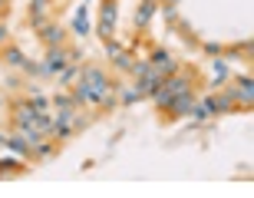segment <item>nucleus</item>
<instances>
[{
	"label": "nucleus",
	"instance_id": "obj_1",
	"mask_svg": "<svg viewBox=\"0 0 254 198\" xmlns=\"http://www.w3.org/2000/svg\"><path fill=\"white\" fill-rule=\"evenodd\" d=\"M109 79H113V76H109V69H106L103 63H83V69H79V76H76V83H73V89H69V93H73V99L79 106L93 109L99 89H103Z\"/></svg>",
	"mask_w": 254,
	"mask_h": 198
},
{
	"label": "nucleus",
	"instance_id": "obj_2",
	"mask_svg": "<svg viewBox=\"0 0 254 198\" xmlns=\"http://www.w3.org/2000/svg\"><path fill=\"white\" fill-rule=\"evenodd\" d=\"M198 103V89H189V93H179L175 99H172L165 109H159V119L162 123H175V119H185V116H191V109H195Z\"/></svg>",
	"mask_w": 254,
	"mask_h": 198
},
{
	"label": "nucleus",
	"instance_id": "obj_3",
	"mask_svg": "<svg viewBox=\"0 0 254 198\" xmlns=\"http://www.w3.org/2000/svg\"><path fill=\"white\" fill-rule=\"evenodd\" d=\"M7 106H10V126H13V129H33V126H37L40 113L30 106L27 96H13Z\"/></svg>",
	"mask_w": 254,
	"mask_h": 198
},
{
	"label": "nucleus",
	"instance_id": "obj_4",
	"mask_svg": "<svg viewBox=\"0 0 254 198\" xmlns=\"http://www.w3.org/2000/svg\"><path fill=\"white\" fill-rule=\"evenodd\" d=\"M228 89H231V96L238 103V113H251V106H254V79L251 76H238L235 86H228Z\"/></svg>",
	"mask_w": 254,
	"mask_h": 198
},
{
	"label": "nucleus",
	"instance_id": "obj_5",
	"mask_svg": "<svg viewBox=\"0 0 254 198\" xmlns=\"http://www.w3.org/2000/svg\"><path fill=\"white\" fill-rule=\"evenodd\" d=\"M37 37H40V43H43V47H63V43H69V30H66L57 17H53L50 23H43V27L37 30Z\"/></svg>",
	"mask_w": 254,
	"mask_h": 198
},
{
	"label": "nucleus",
	"instance_id": "obj_6",
	"mask_svg": "<svg viewBox=\"0 0 254 198\" xmlns=\"http://www.w3.org/2000/svg\"><path fill=\"white\" fill-rule=\"evenodd\" d=\"M145 60H149V66H152V69H155V73H162V76H172V73H175V69H179V60H175V57H172V53H169V50H162V47H155V43H152V47H149V57H145Z\"/></svg>",
	"mask_w": 254,
	"mask_h": 198
},
{
	"label": "nucleus",
	"instance_id": "obj_7",
	"mask_svg": "<svg viewBox=\"0 0 254 198\" xmlns=\"http://www.w3.org/2000/svg\"><path fill=\"white\" fill-rule=\"evenodd\" d=\"M66 63H73V60H69V43H63V47H47V60H43L47 76L57 79V76L66 69Z\"/></svg>",
	"mask_w": 254,
	"mask_h": 198
},
{
	"label": "nucleus",
	"instance_id": "obj_8",
	"mask_svg": "<svg viewBox=\"0 0 254 198\" xmlns=\"http://www.w3.org/2000/svg\"><path fill=\"white\" fill-rule=\"evenodd\" d=\"M27 20H30V27H33V33H37L43 23H50V20H53V0H30Z\"/></svg>",
	"mask_w": 254,
	"mask_h": 198
},
{
	"label": "nucleus",
	"instance_id": "obj_9",
	"mask_svg": "<svg viewBox=\"0 0 254 198\" xmlns=\"http://www.w3.org/2000/svg\"><path fill=\"white\" fill-rule=\"evenodd\" d=\"M132 79H135V83H132V86L139 89V96H142V99H149V96H152V93H155V89H159V86H162V79H165V76H162V73H155V69H152V66H149L145 73L132 76Z\"/></svg>",
	"mask_w": 254,
	"mask_h": 198
},
{
	"label": "nucleus",
	"instance_id": "obj_10",
	"mask_svg": "<svg viewBox=\"0 0 254 198\" xmlns=\"http://www.w3.org/2000/svg\"><path fill=\"white\" fill-rule=\"evenodd\" d=\"M211 103H215V113H218V116L238 113V103H235V96H231V89H218V93L211 96Z\"/></svg>",
	"mask_w": 254,
	"mask_h": 198
},
{
	"label": "nucleus",
	"instance_id": "obj_11",
	"mask_svg": "<svg viewBox=\"0 0 254 198\" xmlns=\"http://www.w3.org/2000/svg\"><path fill=\"white\" fill-rule=\"evenodd\" d=\"M0 60L7 66H13V69H23V63H27V57H23V50L13 47V40H10L7 47H0Z\"/></svg>",
	"mask_w": 254,
	"mask_h": 198
},
{
	"label": "nucleus",
	"instance_id": "obj_12",
	"mask_svg": "<svg viewBox=\"0 0 254 198\" xmlns=\"http://www.w3.org/2000/svg\"><path fill=\"white\" fill-rule=\"evenodd\" d=\"M135 60H139V57H135V53H132V47H129V50H123L119 57H113L109 63H113L116 73H126V76H129V73H132V66H135Z\"/></svg>",
	"mask_w": 254,
	"mask_h": 198
},
{
	"label": "nucleus",
	"instance_id": "obj_13",
	"mask_svg": "<svg viewBox=\"0 0 254 198\" xmlns=\"http://www.w3.org/2000/svg\"><path fill=\"white\" fill-rule=\"evenodd\" d=\"M69 30H73V37H79V40H86L89 33H93V27H89V20H86V10L83 7L76 10V17L69 20Z\"/></svg>",
	"mask_w": 254,
	"mask_h": 198
},
{
	"label": "nucleus",
	"instance_id": "obj_14",
	"mask_svg": "<svg viewBox=\"0 0 254 198\" xmlns=\"http://www.w3.org/2000/svg\"><path fill=\"white\" fill-rule=\"evenodd\" d=\"M155 7H159V3H152V0H142L139 10H135V30H145V27H149V20H152V13H155Z\"/></svg>",
	"mask_w": 254,
	"mask_h": 198
},
{
	"label": "nucleus",
	"instance_id": "obj_15",
	"mask_svg": "<svg viewBox=\"0 0 254 198\" xmlns=\"http://www.w3.org/2000/svg\"><path fill=\"white\" fill-rule=\"evenodd\" d=\"M23 172H27V165H23V162H13V159L0 162V182H3V179H20Z\"/></svg>",
	"mask_w": 254,
	"mask_h": 198
},
{
	"label": "nucleus",
	"instance_id": "obj_16",
	"mask_svg": "<svg viewBox=\"0 0 254 198\" xmlns=\"http://www.w3.org/2000/svg\"><path fill=\"white\" fill-rule=\"evenodd\" d=\"M139 99H142L139 89H135L132 83H123V79H119V106H135Z\"/></svg>",
	"mask_w": 254,
	"mask_h": 198
},
{
	"label": "nucleus",
	"instance_id": "obj_17",
	"mask_svg": "<svg viewBox=\"0 0 254 198\" xmlns=\"http://www.w3.org/2000/svg\"><path fill=\"white\" fill-rule=\"evenodd\" d=\"M248 53H251V40H241V43H231V47H221V60L248 57Z\"/></svg>",
	"mask_w": 254,
	"mask_h": 198
},
{
	"label": "nucleus",
	"instance_id": "obj_18",
	"mask_svg": "<svg viewBox=\"0 0 254 198\" xmlns=\"http://www.w3.org/2000/svg\"><path fill=\"white\" fill-rule=\"evenodd\" d=\"M27 99H30V106H33V109H37V113H50V99L43 93H40L37 86L30 83V89H27Z\"/></svg>",
	"mask_w": 254,
	"mask_h": 198
},
{
	"label": "nucleus",
	"instance_id": "obj_19",
	"mask_svg": "<svg viewBox=\"0 0 254 198\" xmlns=\"http://www.w3.org/2000/svg\"><path fill=\"white\" fill-rule=\"evenodd\" d=\"M83 63H86V60H83ZM83 63H66V69L57 76L60 86H73V83H76V76H79V69H83Z\"/></svg>",
	"mask_w": 254,
	"mask_h": 198
},
{
	"label": "nucleus",
	"instance_id": "obj_20",
	"mask_svg": "<svg viewBox=\"0 0 254 198\" xmlns=\"http://www.w3.org/2000/svg\"><path fill=\"white\" fill-rule=\"evenodd\" d=\"M162 17H165V23H169V27H175V23H179V7L162 3Z\"/></svg>",
	"mask_w": 254,
	"mask_h": 198
},
{
	"label": "nucleus",
	"instance_id": "obj_21",
	"mask_svg": "<svg viewBox=\"0 0 254 198\" xmlns=\"http://www.w3.org/2000/svg\"><path fill=\"white\" fill-rule=\"evenodd\" d=\"M10 43V30H7V20L0 17V47H7Z\"/></svg>",
	"mask_w": 254,
	"mask_h": 198
},
{
	"label": "nucleus",
	"instance_id": "obj_22",
	"mask_svg": "<svg viewBox=\"0 0 254 198\" xmlns=\"http://www.w3.org/2000/svg\"><path fill=\"white\" fill-rule=\"evenodd\" d=\"M201 50L208 57H221V43H201Z\"/></svg>",
	"mask_w": 254,
	"mask_h": 198
},
{
	"label": "nucleus",
	"instance_id": "obj_23",
	"mask_svg": "<svg viewBox=\"0 0 254 198\" xmlns=\"http://www.w3.org/2000/svg\"><path fill=\"white\" fill-rule=\"evenodd\" d=\"M10 13V0H0V17H7Z\"/></svg>",
	"mask_w": 254,
	"mask_h": 198
},
{
	"label": "nucleus",
	"instance_id": "obj_24",
	"mask_svg": "<svg viewBox=\"0 0 254 198\" xmlns=\"http://www.w3.org/2000/svg\"><path fill=\"white\" fill-rule=\"evenodd\" d=\"M152 3H159V0H152Z\"/></svg>",
	"mask_w": 254,
	"mask_h": 198
}]
</instances>
